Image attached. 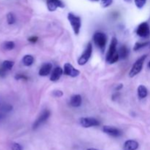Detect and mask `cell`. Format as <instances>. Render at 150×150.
<instances>
[{
    "label": "cell",
    "mask_w": 150,
    "mask_h": 150,
    "mask_svg": "<svg viewBox=\"0 0 150 150\" xmlns=\"http://www.w3.org/2000/svg\"><path fill=\"white\" fill-rule=\"evenodd\" d=\"M3 48L5 50H13L15 48V43L13 41H7L3 44Z\"/></svg>",
    "instance_id": "cell-20"
},
{
    "label": "cell",
    "mask_w": 150,
    "mask_h": 150,
    "mask_svg": "<svg viewBox=\"0 0 150 150\" xmlns=\"http://www.w3.org/2000/svg\"><path fill=\"white\" fill-rule=\"evenodd\" d=\"M117 40L116 38H113L111 40V44H110L109 49H108V54L106 56V62L109 64H114L117 62L120 59L119 57V52L117 51Z\"/></svg>",
    "instance_id": "cell-1"
},
{
    "label": "cell",
    "mask_w": 150,
    "mask_h": 150,
    "mask_svg": "<svg viewBox=\"0 0 150 150\" xmlns=\"http://www.w3.org/2000/svg\"><path fill=\"white\" fill-rule=\"evenodd\" d=\"M113 0H101V5L103 7H108L112 4Z\"/></svg>",
    "instance_id": "cell-25"
},
{
    "label": "cell",
    "mask_w": 150,
    "mask_h": 150,
    "mask_svg": "<svg viewBox=\"0 0 150 150\" xmlns=\"http://www.w3.org/2000/svg\"><path fill=\"white\" fill-rule=\"evenodd\" d=\"M129 55V50L126 45H122L120 47V51H119V57L122 59H125L127 58Z\"/></svg>",
    "instance_id": "cell-16"
},
{
    "label": "cell",
    "mask_w": 150,
    "mask_h": 150,
    "mask_svg": "<svg viewBox=\"0 0 150 150\" xmlns=\"http://www.w3.org/2000/svg\"><path fill=\"white\" fill-rule=\"evenodd\" d=\"M136 34L142 38H147L150 35V28L146 22H143L138 26Z\"/></svg>",
    "instance_id": "cell-7"
},
{
    "label": "cell",
    "mask_w": 150,
    "mask_h": 150,
    "mask_svg": "<svg viewBox=\"0 0 150 150\" xmlns=\"http://www.w3.org/2000/svg\"><path fill=\"white\" fill-rule=\"evenodd\" d=\"M82 99L81 95H75L71 97L70 101V105L73 107H79L81 105Z\"/></svg>",
    "instance_id": "cell-15"
},
{
    "label": "cell",
    "mask_w": 150,
    "mask_h": 150,
    "mask_svg": "<svg viewBox=\"0 0 150 150\" xmlns=\"http://www.w3.org/2000/svg\"><path fill=\"white\" fill-rule=\"evenodd\" d=\"M53 95H54L55 97H58V98H59V97L62 96L63 92L60 90H56V91H54Z\"/></svg>",
    "instance_id": "cell-28"
},
{
    "label": "cell",
    "mask_w": 150,
    "mask_h": 150,
    "mask_svg": "<svg viewBox=\"0 0 150 150\" xmlns=\"http://www.w3.org/2000/svg\"><path fill=\"white\" fill-rule=\"evenodd\" d=\"M12 109H13V106H12V105H4L0 108V111H1V113H7L12 111Z\"/></svg>",
    "instance_id": "cell-23"
},
{
    "label": "cell",
    "mask_w": 150,
    "mask_h": 150,
    "mask_svg": "<svg viewBox=\"0 0 150 150\" xmlns=\"http://www.w3.org/2000/svg\"><path fill=\"white\" fill-rule=\"evenodd\" d=\"M92 45L91 42H89L86 46V49L83 51V54L79 57V59H78V64L79 65H84L86 63H87V62L89 61V59H90L91 56H92Z\"/></svg>",
    "instance_id": "cell-5"
},
{
    "label": "cell",
    "mask_w": 150,
    "mask_h": 150,
    "mask_svg": "<svg viewBox=\"0 0 150 150\" xmlns=\"http://www.w3.org/2000/svg\"><path fill=\"white\" fill-rule=\"evenodd\" d=\"M147 89H146L144 85H140V86L138 87V95H139V98L143 99V98H146V97L147 96Z\"/></svg>",
    "instance_id": "cell-17"
},
{
    "label": "cell",
    "mask_w": 150,
    "mask_h": 150,
    "mask_svg": "<svg viewBox=\"0 0 150 150\" xmlns=\"http://www.w3.org/2000/svg\"><path fill=\"white\" fill-rule=\"evenodd\" d=\"M4 75H5V70H4V69H1V70H0V76H4Z\"/></svg>",
    "instance_id": "cell-30"
},
{
    "label": "cell",
    "mask_w": 150,
    "mask_h": 150,
    "mask_svg": "<svg viewBox=\"0 0 150 150\" xmlns=\"http://www.w3.org/2000/svg\"><path fill=\"white\" fill-rule=\"evenodd\" d=\"M148 67H149V68H150V61L149 62V63H148Z\"/></svg>",
    "instance_id": "cell-34"
},
{
    "label": "cell",
    "mask_w": 150,
    "mask_h": 150,
    "mask_svg": "<svg viewBox=\"0 0 150 150\" xmlns=\"http://www.w3.org/2000/svg\"><path fill=\"white\" fill-rule=\"evenodd\" d=\"M125 1H130V0H125Z\"/></svg>",
    "instance_id": "cell-36"
},
{
    "label": "cell",
    "mask_w": 150,
    "mask_h": 150,
    "mask_svg": "<svg viewBox=\"0 0 150 150\" xmlns=\"http://www.w3.org/2000/svg\"><path fill=\"white\" fill-rule=\"evenodd\" d=\"M149 44L148 42H136L134 45V48H133V50L134 51H138V50L141 49V48H144L146 45H147Z\"/></svg>",
    "instance_id": "cell-22"
},
{
    "label": "cell",
    "mask_w": 150,
    "mask_h": 150,
    "mask_svg": "<svg viewBox=\"0 0 150 150\" xmlns=\"http://www.w3.org/2000/svg\"><path fill=\"white\" fill-rule=\"evenodd\" d=\"M122 86H123L122 84H120V86H118V87L116 88V89H117V90H120V89H122Z\"/></svg>",
    "instance_id": "cell-32"
},
{
    "label": "cell",
    "mask_w": 150,
    "mask_h": 150,
    "mask_svg": "<svg viewBox=\"0 0 150 150\" xmlns=\"http://www.w3.org/2000/svg\"><path fill=\"white\" fill-rule=\"evenodd\" d=\"M50 115H51V111H50L49 110L45 109L44 111H42V113L40 114V115L39 116V117H38V119H37L36 121L34 122L33 125H32L33 130L38 128L41 125L45 123V122L48 120V119L49 118Z\"/></svg>",
    "instance_id": "cell-6"
},
{
    "label": "cell",
    "mask_w": 150,
    "mask_h": 150,
    "mask_svg": "<svg viewBox=\"0 0 150 150\" xmlns=\"http://www.w3.org/2000/svg\"><path fill=\"white\" fill-rule=\"evenodd\" d=\"M87 150H98V149H94V148H89V149H88Z\"/></svg>",
    "instance_id": "cell-33"
},
{
    "label": "cell",
    "mask_w": 150,
    "mask_h": 150,
    "mask_svg": "<svg viewBox=\"0 0 150 150\" xmlns=\"http://www.w3.org/2000/svg\"><path fill=\"white\" fill-rule=\"evenodd\" d=\"M64 73L67 76H69L73 78L77 77L80 74V71L75 68L70 63H66L64 65Z\"/></svg>",
    "instance_id": "cell-9"
},
{
    "label": "cell",
    "mask_w": 150,
    "mask_h": 150,
    "mask_svg": "<svg viewBox=\"0 0 150 150\" xmlns=\"http://www.w3.org/2000/svg\"><path fill=\"white\" fill-rule=\"evenodd\" d=\"M12 150H23V147L21 144L18 143H13L11 144Z\"/></svg>",
    "instance_id": "cell-26"
},
{
    "label": "cell",
    "mask_w": 150,
    "mask_h": 150,
    "mask_svg": "<svg viewBox=\"0 0 150 150\" xmlns=\"http://www.w3.org/2000/svg\"><path fill=\"white\" fill-rule=\"evenodd\" d=\"M146 2V0H135V4L136 7L139 9H142L145 5Z\"/></svg>",
    "instance_id": "cell-24"
},
{
    "label": "cell",
    "mask_w": 150,
    "mask_h": 150,
    "mask_svg": "<svg viewBox=\"0 0 150 150\" xmlns=\"http://www.w3.org/2000/svg\"><path fill=\"white\" fill-rule=\"evenodd\" d=\"M4 117H5L4 114H2V113H1V112H0V121H1V120H4Z\"/></svg>",
    "instance_id": "cell-31"
},
{
    "label": "cell",
    "mask_w": 150,
    "mask_h": 150,
    "mask_svg": "<svg viewBox=\"0 0 150 150\" xmlns=\"http://www.w3.org/2000/svg\"><path fill=\"white\" fill-rule=\"evenodd\" d=\"M91 1H99V0H91Z\"/></svg>",
    "instance_id": "cell-35"
},
{
    "label": "cell",
    "mask_w": 150,
    "mask_h": 150,
    "mask_svg": "<svg viewBox=\"0 0 150 150\" xmlns=\"http://www.w3.org/2000/svg\"><path fill=\"white\" fill-rule=\"evenodd\" d=\"M38 38L36 36H32V37H30V38L28 39V40L29 41V42H32V43H34V42H36L37 41H38Z\"/></svg>",
    "instance_id": "cell-29"
},
{
    "label": "cell",
    "mask_w": 150,
    "mask_h": 150,
    "mask_svg": "<svg viewBox=\"0 0 150 150\" xmlns=\"http://www.w3.org/2000/svg\"><path fill=\"white\" fill-rule=\"evenodd\" d=\"M139 144L135 140H127L125 142L123 150H136L139 148Z\"/></svg>",
    "instance_id": "cell-12"
},
{
    "label": "cell",
    "mask_w": 150,
    "mask_h": 150,
    "mask_svg": "<svg viewBox=\"0 0 150 150\" xmlns=\"http://www.w3.org/2000/svg\"><path fill=\"white\" fill-rule=\"evenodd\" d=\"M22 62H23V64H24L25 66H31L34 62V57H32V55H26L23 57V59H22Z\"/></svg>",
    "instance_id": "cell-18"
},
{
    "label": "cell",
    "mask_w": 150,
    "mask_h": 150,
    "mask_svg": "<svg viewBox=\"0 0 150 150\" xmlns=\"http://www.w3.org/2000/svg\"><path fill=\"white\" fill-rule=\"evenodd\" d=\"M14 65V62L13 61H9V60H5L2 63V69L4 70H10L13 68Z\"/></svg>",
    "instance_id": "cell-19"
},
{
    "label": "cell",
    "mask_w": 150,
    "mask_h": 150,
    "mask_svg": "<svg viewBox=\"0 0 150 150\" xmlns=\"http://www.w3.org/2000/svg\"><path fill=\"white\" fill-rule=\"evenodd\" d=\"M52 70V64L51 63H45L42 64L39 70V75L40 76H47Z\"/></svg>",
    "instance_id": "cell-14"
},
{
    "label": "cell",
    "mask_w": 150,
    "mask_h": 150,
    "mask_svg": "<svg viewBox=\"0 0 150 150\" xmlns=\"http://www.w3.org/2000/svg\"><path fill=\"white\" fill-rule=\"evenodd\" d=\"M7 21L9 24H13L16 22V17H15L14 14L12 13H9L7 15Z\"/></svg>",
    "instance_id": "cell-21"
},
{
    "label": "cell",
    "mask_w": 150,
    "mask_h": 150,
    "mask_svg": "<svg viewBox=\"0 0 150 150\" xmlns=\"http://www.w3.org/2000/svg\"><path fill=\"white\" fill-rule=\"evenodd\" d=\"M15 79L16 80H21V79H23V80H28V77L26 76L25 75L23 74H16V76H15Z\"/></svg>",
    "instance_id": "cell-27"
},
{
    "label": "cell",
    "mask_w": 150,
    "mask_h": 150,
    "mask_svg": "<svg viewBox=\"0 0 150 150\" xmlns=\"http://www.w3.org/2000/svg\"><path fill=\"white\" fill-rule=\"evenodd\" d=\"M80 124L82 127L87 128L100 125V122L93 117H83L80 119Z\"/></svg>",
    "instance_id": "cell-8"
},
{
    "label": "cell",
    "mask_w": 150,
    "mask_h": 150,
    "mask_svg": "<svg viewBox=\"0 0 150 150\" xmlns=\"http://www.w3.org/2000/svg\"><path fill=\"white\" fill-rule=\"evenodd\" d=\"M93 40L97 46L99 47L100 49L103 50L105 47V45H106L107 37L105 33L96 32L93 36Z\"/></svg>",
    "instance_id": "cell-4"
},
{
    "label": "cell",
    "mask_w": 150,
    "mask_h": 150,
    "mask_svg": "<svg viewBox=\"0 0 150 150\" xmlns=\"http://www.w3.org/2000/svg\"><path fill=\"white\" fill-rule=\"evenodd\" d=\"M146 58V55H143L134 63V64H133V67H132L131 70H130V73H129V76H130V78L134 77V76H136V75H138L141 71H142V68H143L144 62Z\"/></svg>",
    "instance_id": "cell-3"
},
{
    "label": "cell",
    "mask_w": 150,
    "mask_h": 150,
    "mask_svg": "<svg viewBox=\"0 0 150 150\" xmlns=\"http://www.w3.org/2000/svg\"><path fill=\"white\" fill-rule=\"evenodd\" d=\"M63 73V70L60 67H57L54 69L50 77V80L51 81H57L61 78Z\"/></svg>",
    "instance_id": "cell-13"
},
{
    "label": "cell",
    "mask_w": 150,
    "mask_h": 150,
    "mask_svg": "<svg viewBox=\"0 0 150 150\" xmlns=\"http://www.w3.org/2000/svg\"><path fill=\"white\" fill-rule=\"evenodd\" d=\"M47 7L49 11H55L58 7L63 8L64 4L60 0H46Z\"/></svg>",
    "instance_id": "cell-11"
},
{
    "label": "cell",
    "mask_w": 150,
    "mask_h": 150,
    "mask_svg": "<svg viewBox=\"0 0 150 150\" xmlns=\"http://www.w3.org/2000/svg\"><path fill=\"white\" fill-rule=\"evenodd\" d=\"M103 131L113 137H119L122 135V131L120 129L111 126H104L103 127Z\"/></svg>",
    "instance_id": "cell-10"
},
{
    "label": "cell",
    "mask_w": 150,
    "mask_h": 150,
    "mask_svg": "<svg viewBox=\"0 0 150 150\" xmlns=\"http://www.w3.org/2000/svg\"><path fill=\"white\" fill-rule=\"evenodd\" d=\"M67 19L71 24L75 35H79V32H80L81 27V18L79 16H76L73 13H69L67 15Z\"/></svg>",
    "instance_id": "cell-2"
}]
</instances>
